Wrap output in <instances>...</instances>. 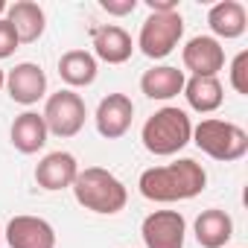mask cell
Instances as JSON below:
<instances>
[{"instance_id":"d6986e66","label":"cell","mask_w":248,"mask_h":248,"mask_svg":"<svg viewBox=\"0 0 248 248\" xmlns=\"http://www.w3.org/2000/svg\"><path fill=\"white\" fill-rule=\"evenodd\" d=\"M181 93L187 96V105L199 114H213L225 102V88L219 76H190Z\"/></svg>"},{"instance_id":"5bb4252c","label":"cell","mask_w":248,"mask_h":248,"mask_svg":"<svg viewBox=\"0 0 248 248\" xmlns=\"http://www.w3.org/2000/svg\"><path fill=\"white\" fill-rule=\"evenodd\" d=\"M193 233L202 248H225L233 236V219L222 207H207L196 216Z\"/></svg>"},{"instance_id":"603a6c76","label":"cell","mask_w":248,"mask_h":248,"mask_svg":"<svg viewBox=\"0 0 248 248\" xmlns=\"http://www.w3.org/2000/svg\"><path fill=\"white\" fill-rule=\"evenodd\" d=\"M99 9L114 18H126L138 9V0H99Z\"/></svg>"},{"instance_id":"2e32d148","label":"cell","mask_w":248,"mask_h":248,"mask_svg":"<svg viewBox=\"0 0 248 248\" xmlns=\"http://www.w3.org/2000/svg\"><path fill=\"white\" fill-rule=\"evenodd\" d=\"M9 138H12V146L21 152V155H35L47 146V123L38 111H24L15 117L12 129H9Z\"/></svg>"},{"instance_id":"44dd1931","label":"cell","mask_w":248,"mask_h":248,"mask_svg":"<svg viewBox=\"0 0 248 248\" xmlns=\"http://www.w3.org/2000/svg\"><path fill=\"white\" fill-rule=\"evenodd\" d=\"M231 88L242 96H248V50L236 53L231 62Z\"/></svg>"},{"instance_id":"484cf974","label":"cell","mask_w":248,"mask_h":248,"mask_svg":"<svg viewBox=\"0 0 248 248\" xmlns=\"http://www.w3.org/2000/svg\"><path fill=\"white\" fill-rule=\"evenodd\" d=\"M3 82H6V73H3V70H0V88H3Z\"/></svg>"},{"instance_id":"5b68a950","label":"cell","mask_w":248,"mask_h":248,"mask_svg":"<svg viewBox=\"0 0 248 248\" xmlns=\"http://www.w3.org/2000/svg\"><path fill=\"white\" fill-rule=\"evenodd\" d=\"M44 123H47V132L56 135V138H76L82 129H85V120H88V108H85V99L70 91V88H62L56 93L47 96V105H44Z\"/></svg>"},{"instance_id":"30bf717a","label":"cell","mask_w":248,"mask_h":248,"mask_svg":"<svg viewBox=\"0 0 248 248\" xmlns=\"http://www.w3.org/2000/svg\"><path fill=\"white\" fill-rule=\"evenodd\" d=\"M6 91L18 105H35L47 93V73L35 62H21L6 73Z\"/></svg>"},{"instance_id":"8fae6325","label":"cell","mask_w":248,"mask_h":248,"mask_svg":"<svg viewBox=\"0 0 248 248\" xmlns=\"http://www.w3.org/2000/svg\"><path fill=\"white\" fill-rule=\"evenodd\" d=\"M181 62L193 76H216L225 67V47L213 35H196L184 44Z\"/></svg>"},{"instance_id":"ac0fdd59","label":"cell","mask_w":248,"mask_h":248,"mask_svg":"<svg viewBox=\"0 0 248 248\" xmlns=\"http://www.w3.org/2000/svg\"><path fill=\"white\" fill-rule=\"evenodd\" d=\"M184 70L172 67V64H158V67H149L143 76H140V91L149 96V99H158V102H167L172 96H178L184 91Z\"/></svg>"},{"instance_id":"7c38bea8","label":"cell","mask_w":248,"mask_h":248,"mask_svg":"<svg viewBox=\"0 0 248 248\" xmlns=\"http://www.w3.org/2000/svg\"><path fill=\"white\" fill-rule=\"evenodd\" d=\"M76 175H79L76 158H73L70 152H62V149L44 155V158L38 161V167H35V184H38L41 190H47V193H59V190L73 187Z\"/></svg>"},{"instance_id":"ffe728a7","label":"cell","mask_w":248,"mask_h":248,"mask_svg":"<svg viewBox=\"0 0 248 248\" xmlns=\"http://www.w3.org/2000/svg\"><path fill=\"white\" fill-rule=\"evenodd\" d=\"M96 59H93V53H88V50H67L62 59H59V76H62V82L73 91V88H88V85H93V79H96Z\"/></svg>"},{"instance_id":"7a4b0ae2","label":"cell","mask_w":248,"mask_h":248,"mask_svg":"<svg viewBox=\"0 0 248 248\" xmlns=\"http://www.w3.org/2000/svg\"><path fill=\"white\" fill-rule=\"evenodd\" d=\"M73 196L76 202L91 210V213H102V216H114L126 207L129 202V190L114 172L102 170V167H85L79 170L76 181H73Z\"/></svg>"},{"instance_id":"7402d4cb","label":"cell","mask_w":248,"mask_h":248,"mask_svg":"<svg viewBox=\"0 0 248 248\" xmlns=\"http://www.w3.org/2000/svg\"><path fill=\"white\" fill-rule=\"evenodd\" d=\"M18 47H21V41H18L15 27H12L6 18H0V59L15 56V50H18Z\"/></svg>"},{"instance_id":"8992f818","label":"cell","mask_w":248,"mask_h":248,"mask_svg":"<svg viewBox=\"0 0 248 248\" xmlns=\"http://www.w3.org/2000/svg\"><path fill=\"white\" fill-rule=\"evenodd\" d=\"M184 38V18L181 12H167V15H149L140 27L138 47L146 59H167L178 41Z\"/></svg>"},{"instance_id":"4316f807","label":"cell","mask_w":248,"mask_h":248,"mask_svg":"<svg viewBox=\"0 0 248 248\" xmlns=\"http://www.w3.org/2000/svg\"><path fill=\"white\" fill-rule=\"evenodd\" d=\"M0 236H3V225H0Z\"/></svg>"},{"instance_id":"277c9868","label":"cell","mask_w":248,"mask_h":248,"mask_svg":"<svg viewBox=\"0 0 248 248\" xmlns=\"http://www.w3.org/2000/svg\"><path fill=\"white\" fill-rule=\"evenodd\" d=\"M193 143L207 158L222 164H231L248 155V135L242 126H236L231 120H216V117L202 120L199 126H193Z\"/></svg>"},{"instance_id":"6da1fadb","label":"cell","mask_w":248,"mask_h":248,"mask_svg":"<svg viewBox=\"0 0 248 248\" xmlns=\"http://www.w3.org/2000/svg\"><path fill=\"white\" fill-rule=\"evenodd\" d=\"M204 187H207V172L193 158H178L164 167H149L140 172V181H138L140 196L158 204L196 199L199 193H204Z\"/></svg>"},{"instance_id":"52a82bcc","label":"cell","mask_w":248,"mask_h":248,"mask_svg":"<svg viewBox=\"0 0 248 248\" xmlns=\"http://www.w3.org/2000/svg\"><path fill=\"white\" fill-rule=\"evenodd\" d=\"M140 236L146 248H184L187 222L178 210H152L140 225Z\"/></svg>"},{"instance_id":"4fadbf2b","label":"cell","mask_w":248,"mask_h":248,"mask_svg":"<svg viewBox=\"0 0 248 248\" xmlns=\"http://www.w3.org/2000/svg\"><path fill=\"white\" fill-rule=\"evenodd\" d=\"M207 27L213 32V38H225V41H233L239 35H245L248 30V12L239 0H219V3L210 6L207 12Z\"/></svg>"},{"instance_id":"9a60e30c","label":"cell","mask_w":248,"mask_h":248,"mask_svg":"<svg viewBox=\"0 0 248 248\" xmlns=\"http://www.w3.org/2000/svg\"><path fill=\"white\" fill-rule=\"evenodd\" d=\"M93 59H102L108 64H126L135 53V41L132 35L117 27V24H105L93 30Z\"/></svg>"},{"instance_id":"ba28073f","label":"cell","mask_w":248,"mask_h":248,"mask_svg":"<svg viewBox=\"0 0 248 248\" xmlns=\"http://www.w3.org/2000/svg\"><path fill=\"white\" fill-rule=\"evenodd\" d=\"M9 248H56V228L41 216H12L3 228Z\"/></svg>"},{"instance_id":"e0dca14e","label":"cell","mask_w":248,"mask_h":248,"mask_svg":"<svg viewBox=\"0 0 248 248\" xmlns=\"http://www.w3.org/2000/svg\"><path fill=\"white\" fill-rule=\"evenodd\" d=\"M6 21L15 27L21 44H35L44 35V30H47V15H44V9L38 3H32V0H18V3H9Z\"/></svg>"},{"instance_id":"cb8c5ba5","label":"cell","mask_w":248,"mask_h":248,"mask_svg":"<svg viewBox=\"0 0 248 248\" xmlns=\"http://www.w3.org/2000/svg\"><path fill=\"white\" fill-rule=\"evenodd\" d=\"M146 6L155 15H167V12H178V0H146Z\"/></svg>"},{"instance_id":"d4e9b609","label":"cell","mask_w":248,"mask_h":248,"mask_svg":"<svg viewBox=\"0 0 248 248\" xmlns=\"http://www.w3.org/2000/svg\"><path fill=\"white\" fill-rule=\"evenodd\" d=\"M6 9H9V3H6V0H0V18L6 15Z\"/></svg>"},{"instance_id":"9c48e42d","label":"cell","mask_w":248,"mask_h":248,"mask_svg":"<svg viewBox=\"0 0 248 248\" xmlns=\"http://www.w3.org/2000/svg\"><path fill=\"white\" fill-rule=\"evenodd\" d=\"M96 132L105 140H120L132 129V120H135V102L126 93H108L99 99L96 105Z\"/></svg>"},{"instance_id":"3957f363","label":"cell","mask_w":248,"mask_h":248,"mask_svg":"<svg viewBox=\"0 0 248 248\" xmlns=\"http://www.w3.org/2000/svg\"><path fill=\"white\" fill-rule=\"evenodd\" d=\"M140 140L149 155H158V158L178 155L193 140V123H190L187 111H181L175 105H164L143 123Z\"/></svg>"}]
</instances>
